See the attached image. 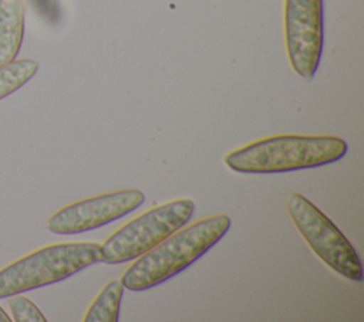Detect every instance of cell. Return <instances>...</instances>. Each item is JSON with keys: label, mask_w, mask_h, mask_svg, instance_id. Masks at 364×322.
Segmentation results:
<instances>
[{"label": "cell", "mask_w": 364, "mask_h": 322, "mask_svg": "<svg viewBox=\"0 0 364 322\" xmlns=\"http://www.w3.org/2000/svg\"><path fill=\"white\" fill-rule=\"evenodd\" d=\"M145 201V194L138 189H121L74 201L57 210L47 220L53 234L73 235L109 224L136 210Z\"/></svg>", "instance_id": "obj_7"}, {"label": "cell", "mask_w": 364, "mask_h": 322, "mask_svg": "<svg viewBox=\"0 0 364 322\" xmlns=\"http://www.w3.org/2000/svg\"><path fill=\"white\" fill-rule=\"evenodd\" d=\"M101 261V244L58 243L36 250L0 270V298L64 281Z\"/></svg>", "instance_id": "obj_3"}, {"label": "cell", "mask_w": 364, "mask_h": 322, "mask_svg": "<svg viewBox=\"0 0 364 322\" xmlns=\"http://www.w3.org/2000/svg\"><path fill=\"white\" fill-rule=\"evenodd\" d=\"M10 316L6 313V311L0 306V322H10Z\"/></svg>", "instance_id": "obj_12"}, {"label": "cell", "mask_w": 364, "mask_h": 322, "mask_svg": "<svg viewBox=\"0 0 364 322\" xmlns=\"http://www.w3.org/2000/svg\"><path fill=\"white\" fill-rule=\"evenodd\" d=\"M24 33V0H0V64L13 61Z\"/></svg>", "instance_id": "obj_8"}, {"label": "cell", "mask_w": 364, "mask_h": 322, "mask_svg": "<svg viewBox=\"0 0 364 322\" xmlns=\"http://www.w3.org/2000/svg\"><path fill=\"white\" fill-rule=\"evenodd\" d=\"M195 213L191 199H176L144 211L114 231L101 245V261L121 264L135 260L183 227Z\"/></svg>", "instance_id": "obj_4"}, {"label": "cell", "mask_w": 364, "mask_h": 322, "mask_svg": "<svg viewBox=\"0 0 364 322\" xmlns=\"http://www.w3.org/2000/svg\"><path fill=\"white\" fill-rule=\"evenodd\" d=\"M38 65L34 60L23 58L0 64V99L20 89L37 72Z\"/></svg>", "instance_id": "obj_10"}, {"label": "cell", "mask_w": 364, "mask_h": 322, "mask_svg": "<svg viewBox=\"0 0 364 322\" xmlns=\"http://www.w3.org/2000/svg\"><path fill=\"white\" fill-rule=\"evenodd\" d=\"M286 210L303 240L327 267L350 281L364 279L357 251L317 206L300 193L291 191L286 197Z\"/></svg>", "instance_id": "obj_5"}, {"label": "cell", "mask_w": 364, "mask_h": 322, "mask_svg": "<svg viewBox=\"0 0 364 322\" xmlns=\"http://www.w3.org/2000/svg\"><path fill=\"white\" fill-rule=\"evenodd\" d=\"M229 227L230 218L222 213L200 218L188 227H181L158 245L135 258L121 275L124 288L145 291L168 281L210 250Z\"/></svg>", "instance_id": "obj_1"}, {"label": "cell", "mask_w": 364, "mask_h": 322, "mask_svg": "<svg viewBox=\"0 0 364 322\" xmlns=\"http://www.w3.org/2000/svg\"><path fill=\"white\" fill-rule=\"evenodd\" d=\"M9 306L14 322H46L40 308L27 296L16 294L9 299Z\"/></svg>", "instance_id": "obj_11"}, {"label": "cell", "mask_w": 364, "mask_h": 322, "mask_svg": "<svg viewBox=\"0 0 364 322\" xmlns=\"http://www.w3.org/2000/svg\"><path fill=\"white\" fill-rule=\"evenodd\" d=\"M347 153L338 136L277 135L250 142L223 156V163L239 173H282L334 163Z\"/></svg>", "instance_id": "obj_2"}, {"label": "cell", "mask_w": 364, "mask_h": 322, "mask_svg": "<svg viewBox=\"0 0 364 322\" xmlns=\"http://www.w3.org/2000/svg\"><path fill=\"white\" fill-rule=\"evenodd\" d=\"M124 295L121 279H109L88 306L85 322H117L119 318V304Z\"/></svg>", "instance_id": "obj_9"}, {"label": "cell", "mask_w": 364, "mask_h": 322, "mask_svg": "<svg viewBox=\"0 0 364 322\" xmlns=\"http://www.w3.org/2000/svg\"><path fill=\"white\" fill-rule=\"evenodd\" d=\"M283 26L291 70L311 79L323 51V0H284Z\"/></svg>", "instance_id": "obj_6"}]
</instances>
